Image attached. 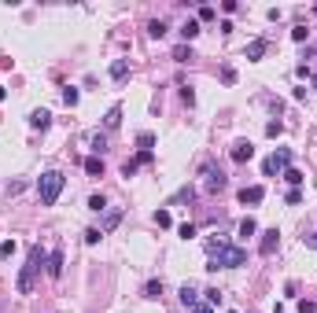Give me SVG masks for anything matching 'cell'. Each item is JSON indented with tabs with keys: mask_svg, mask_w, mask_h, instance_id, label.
<instances>
[{
	"mask_svg": "<svg viewBox=\"0 0 317 313\" xmlns=\"http://www.w3.org/2000/svg\"><path fill=\"white\" fill-rule=\"evenodd\" d=\"M207 269H240L247 265V251L236 247V243H225V239H207Z\"/></svg>",
	"mask_w": 317,
	"mask_h": 313,
	"instance_id": "6da1fadb",
	"label": "cell"
},
{
	"mask_svg": "<svg viewBox=\"0 0 317 313\" xmlns=\"http://www.w3.org/2000/svg\"><path fill=\"white\" fill-rule=\"evenodd\" d=\"M44 265H48V254H44L41 247H30V258H26L22 273H19V280H15L19 295H30V291H34V280H37V273H41Z\"/></svg>",
	"mask_w": 317,
	"mask_h": 313,
	"instance_id": "7a4b0ae2",
	"label": "cell"
},
{
	"mask_svg": "<svg viewBox=\"0 0 317 313\" xmlns=\"http://www.w3.org/2000/svg\"><path fill=\"white\" fill-rule=\"evenodd\" d=\"M63 184H67V177L59 170H44L37 177V199H41V206H56V199L63 196Z\"/></svg>",
	"mask_w": 317,
	"mask_h": 313,
	"instance_id": "3957f363",
	"label": "cell"
},
{
	"mask_svg": "<svg viewBox=\"0 0 317 313\" xmlns=\"http://www.w3.org/2000/svg\"><path fill=\"white\" fill-rule=\"evenodd\" d=\"M288 166H292V148H280L262 162V177H277V173H284Z\"/></svg>",
	"mask_w": 317,
	"mask_h": 313,
	"instance_id": "277c9868",
	"label": "cell"
},
{
	"mask_svg": "<svg viewBox=\"0 0 317 313\" xmlns=\"http://www.w3.org/2000/svg\"><path fill=\"white\" fill-rule=\"evenodd\" d=\"M203 177H207V192H225V188H229V177H225L221 170H218L214 162H207V166H203Z\"/></svg>",
	"mask_w": 317,
	"mask_h": 313,
	"instance_id": "5b68a950",
	"label": "cell"
},
{
	"mask_svg": "<svg viewBox=\"0 0 317 313\" xmlns=\"http://www.w3.org/2000/svg\"><path fill=\"white\" fill-rule=\"evenodd\" d=\"M277 247H280V232H277V229H266V232H262V239H258V254L269 258Z\"/></svg>",
	"mask_w": 317,
	"mask_h": 313,
	"instance_id": "8992f818",
	"label": "cell"
},
{
	"mask_svg": "<svg viewBox=\"0 0 317 313\" xmlns=\"http://www.w3.org/2000/svg\"><path fill=\"white\" fill-rule=\"evenodd\" d=\"M229 155H233V162H251V158H255V144L251 140H236Z\"/></svg>",
	"mask_w": 317,
	"mask_h": 313,
	"instance_id": "52a82bcc",
	"label": "cell"
},
{
	"mask_svg": "<svg viewBox=\"0 0 317 313\" xmlns=\"http://www.w3.org/2000/svg\"><path fill=\"white\" fill-rule=\"evenodd\" d=\"M262 199H266V188H262V184H251V188L240 192V203H243V206H247V203H251V206H258Z\"/></svg>",
	"mask_w": 317,
	"mask_h": 313,
	"instance_id": "ba28073f",
	"label": "cell"
},
{
	"mask_svg": "<svg viewBox=\"0 0 317 313\" xmlns=\"http://www.w3.org/2000/svg\"><path fill=\"white\" fill-rule=\"evenodd\" d=\"M44 269H48L52 280H59V276H63V247H56V251L48 254V265H44Z\"/></svg>",
	"mask_w": 317,
	"mask_h": 313,
	"instance_id": "9c48e42d",
	"label": "cell"
},
{
	"mask_svg": "<svg viewBox=\"0 0 317 313\" xmlns=\"http://www.w3.org/2000/svg\"><path fill=\"white\" fill-rule=\"evenodd\" d=\"M266 48H269V44H266V37H255V41H251L247 48H243V56H247L251 63H258V59L266 56Z\"/></svg>",
	"mask_w": 317,
	"mask_h": 313,
	"instance_id": "30bf717a",
	"label": "cell"
},
{
	"mask_svg": "<svg viewBox=\"0 0 317 313\" xmlns=\"http://www.w3.org/2000/svg\"><path fill=\"white\" fill-rule=\"evenodd\" d=\"M85 173H89V177H103V158L89 155V158H85Z\"/></svg>",
	"mask_w": 317,
	"mask_h": 313,
	"instance_id": "8fae6325",
	"label": "cell"
},
{
	"mask_svg": "<svg viewBox=\"0 0 317 313\" xmlns=\"http://www.w3.org/2000/svg\"><path fill=\"white\" fill-rule=\"evenodd\" d=\"M30 125H34V129H48V125H52V115H48V111H34V115H30Z\"/></svg>",
	"mask_w": 317,
	"mask_h": 313,
	"instance_id": "7c38bea8",
	"label": "cell"
},
{
	"mask_svg": "<svg viewBox=\"0 0 317 313\" xmlns=\"http://www.w3.org/2000/svg\"><path fill=\"white\" fill-rule=\"evenodd\" d=\"M111 78H115V81H125V78H129V63H125V59H115V63H111Z\"/></svg>",
	"mask_w": 317,
	"mask_h": 313,
	"instance_id": "4fadbf2b",
	"label": "cell"
},
{
	"mask_svg": "<svg viewBox=\"0 0 317 313\" xmlns=\"http://www.w3.org/2000/svg\"><path fill=\"white\" fill-rule=\"evenodd\" d=\"M118 125H122V107L115 103V107L107 111V118H103V129H118Z\"/></svg>",
	"mask_w": 317,
	"mask_h": 313,
	"instance_id": "5bb4252c",
	"label": "cell"
},
{
	"mask_svg": "<svg viewBox=\"0 0 317 313\" xmlns=\"http://www.w3.org/2000/svg\"><path fill=\"white\" fill-rule=\"evenodd\" d=\"M196 295H199V291H196L192 284H184V288H181V302H184V306H192V310L199 306V298H196Z\"/></svg>",
	"mask_w": 317,
	"mask_h": 313,
	"instance_id": "9a60e30c",
	"label": "cell"
},
{
	"mask_svg": "<svg viewBox=\"0 0 317 313\" xmlns=\"http://www.w3.org/2000/svg\"><path fill=\"white\" fill-rule=\"evenodd\" d=\"M118 221H122V210H107V214H103V225H100V232H111Z\"/></svg>",
	"mask_w": 317,
	"mask_h": 313,
	"instance_id": "2e32d148",
	"label": "cell"
},
{
	"mask_svg": "<svg viewBox=\"0 0 317 313\" xmlns=\"http://www.w3.org/2000/svg\"><path fill=\"white\" fill-rule=\"evenodd\" d=\"M181 37H184V44L192 41V37H199V22H196V19H188V22L181 26Z\"/></svg>",
	"mask_w": 317,
	"mask_h": 313,
	"instance_id": "e0dca14e",
	"label": "cell"
},
{
	"mask_svg": "<svg viewBox=\"0 0 317 313\" xmlns=\"http://www.w3.org/2000/svg\"><path fill=\"white\" fill-rule=\"evenodd\" d=\"M144 298H162V280H148L144 284Z\"/></svg>",
	"mask_w": 317,
	"mask_h": 313,
	"instance_id": "ac0fdd59",
	"label": "cell"
},
{
	"mask_svg": "<svg viewBox=\"0 0 317 313\" xmlns=\"http://www.w3.org/2000/svg\"><path fill=\"white\" fill-rule=\"evenodd\" d=\"M284 181L292 184V188H299V184H302V170H295V166H288V170H284Z\"/></svg>",
	"mask_w": 317,
	"mask_h": 313,
	"instance_id": "d6986e66",
	"label": "cell"
},
{
	"mask_svg": "<svg viewBox=\"0 0 317 313\" xmlns=\"http://www.w3.org/2000/svg\"><path fill=\"white\" fill-rule=\"evenodd\" d=\"M255 232H258V225H255V217H243V221H240V236H243V239H251Z\"/></svg>",
	"mask_w": 317,
	"mask_h": 313,
	"instance_id": "ffe728a7",
	"label": "cell"
},
{
	"mask_svg": "<svg viewBox=\"0 0 317 313\" xmlns=\"http://www.w3.org/2000/svg\"><path fill=\"white\" fill-rule=\"evenodd\" d=\"M148 33H151V37H162V33H166V22H162V19H151V22H148Z\"/></svg>",
	"mask_w": 317,
	"mask_h": 313,
	"instance_id": "44dd1931",
	"label": "cell"
},
{
	"mask_svg": "<svg viewBox=\"0 0 317 313\" xmlns=\"http://www.w3.org/2000/svg\"><path fill=\"white\" fill-rule=\"evenodd\" d=\"M174 59H177V63H188V59H192V48H188V44H177V48H174Z\"/></svg>",
	"mask_w": 317,
	"mask_h": 313,
	"instance_id": "7402d4cb",
	"label": "cell"
},
{
	"mask_svg": "<svg viewBox=\"0 0 317 313\" xmlns=\"http://www.w3.org/2000/svg\"><path fill=\"white\" fill-rule=\"evenodd\" d=\"M89 210L103 214V210H107V199H103V196H89Z\"/></svg>",
	"mask_w": 317,
	"mask_h": 313,
	"instance_id": "603a6c76",
	"label": "cell"
},
{
	"mask_svg": "<svg viewBox=\"0 0 317 313\" xmlns=\"http://www.w3.org/2000/svg\"><path fill=\"white\" fill-rule=\"evenodd\" d=\"M155 225H158V229H170V225H174L170 210H155Z\"/></svg>",
	"mask_w": 317,
	"mask_h": 313,
	"instance_id": "cb8c5ba5",
	"label": "cell"
},
{
	"mask_svg": "<svg viewBox=\"0 0 317 313\" xmlns=\"http://www.w3.org/2000/svg\"><path fill=\"white\" fill-rule=\"evenodd\" d=\"M192 199H196V188H181L174 199H170V203H192Z\"/></svg>",
	"mask_w": 317,
	"mask_h": 313,
	"instance_id": "d4e9b609",
	"label": "cell"
},
{
	"mask_svg": "<svg viewBox=\"0 0 317 313\" xmlns=\"http://www.w3.org/2000/svg\"><path fill=\"white\" fill-rule=\"evenodd\" d=\"M292 41H299V44H302V41H310V30H306L302 22H299V26H292Z\"/></svg>",
	"mask_w": 317,
	"mask_h": 313,
	"instance_id": "484cf974",
	"label": "cell"
},
{
	"mask_svg": "<svg viewBox=\"0 0 317 313\" xmlns=\"http://www.w3.org/2000/svg\"><path fill=\"white\" fill-rule=\"evenodd\" d=\"M203 295H207V306H221V298H225V295H221L218 288H207Z\"/></svg>",
	"mask_w": 317,
	"mask_h": 313,
	"instance_id": "4316f807",
	"label": "cell"
},
{
	"mask_svg": "<svg viewBox=\"0 0 317 313\" xmlns=\"http://www.w3.org/2000/svg\"><path fill=\"white\" fill-rule=\"evenodd\" d=\"M137 170H140V162H137V158H125V162H122V177H133Z\"/></svg>",
	"mask_w": 317,
	"mask_h": 313,
	"instance_id": "83f0119b",
	"label": "cell"
},
{
	"mask_svg": "<svg viewBox=\"0 0 317 313\" xmlns=\"http://www.w3.org/2000/svg\"><path fill=\"white\" fill-rule=\"evenodd\" d=\"M103 148H107V137H103V133H92V151H96V155H100Z\"/></svg>",
	"mask_w": 317,
	"mask_h": 313,
	"instance_id": "f1b7e54d",
	"label": "cell"
},
{
	"mask_svg": "<svg viewBox=\"0 0 317 313\" xmlns=\"http://www.w3.org/2000/svg\"><path fill=\"white\" fill-rule=\"evenodd\" d=\"M100 239H103L100 229H85V243H89V247H92V243H100Z\"/></svg>",
	"mask_w": 317,
	"mask_h": 313,
	"instance_id": "f546056e",
	"label": "cell"
},
{
	"mask_svg": "<svg viewBox=\"0 0 317 313\" xmlns=\"http://www.w3.org/2000/svg\"><path fill=\"white\" fill-rule=\"evenodd\" d=\"M177 236H181V239H192V236H196V225H192V221H184L181 229H177Z\"/></svg>",
	"mask_w": 317,
	"mask_h": 313,
	"instance_id": "4dcf8cb0",
	"label": "cell"
},
{
	"mask_svg": "<svg viewBox=\"0 0 317 313\" xmlns=\"http://www.w3.org/2000/svg\"><path fill=\"white\" fill-rule=\"evenodd\" d=\"M63 103L74 107V103H78V89H70V85H67V89H63Z\"/></svg>",
	"mask_w": 317,
	"mask_h": 313,
	"instance_id": "1f68e13d",
	"label": "cell"
},
{
	"mask_svg": "<svg viewBox=\"0 0 317 313\" xmlns=\"http://www.w3.org/2000/svg\"><path fill=\"white\" fill-rule=\"evenodd\" d=\"M137 144H140V151H151V144H155V137H151V133H140V137H137Z\"/></svg>",
	"mask_w": 317,
	"mask_h": 313,
	"instance_id": "d6a6232c",
	"label": "cell"
},
{
	"mask_svg": "<svg viewBox=\"0 0 317 313\" xmlns=\"http://www.w3.org/2000/svg\"><path fill=\"white\" fill-rule=\"evenodd\" d=\"M284 203H288V206H299V203H302V192H299V188H292L288 196H284Z\"/></svg>",
	"mask_w": 317,
	"mask_h": 313,
	"instance_id": "836d02e7",
	"label": "cell"
},
{
	"mask_svg": "<svg viewBox=\"0 0 317 313\" xmlns=\"http://www.w3.org/2000/svg\"><path fill=\"white\" fill-rule=\"evenodd\" d=\"M280 133H284V122H269V125H266V137H273V140L280 137Z\"/></svg>",
	"mask_w": 317,
	"mask_h": 313,
	"instance_id": "e575fe53",
	"label": "cell"
},
{
	"mask_svg": "<svg viewBox=\"0 0 317 313\" xmlns=\"http://www.w3.org/2000/svg\"><path fill=\"white\" fill-rule=\"evenodd\" d=\"M15 254V239H4V243H0V258H11Z\"/></svg>",
	"mask_w": 317,
	"mask_h": 313,
	"instance_id": "d590c367",
	"label": "cell"
},
{
	"mask_svg": "<svg viewBox=\"0 0 317 313\" xmlns=\"http://www.w3.org/2000/svg\"><path fill=\"white\" fill-rule=\"evenodd\" d=\"M221 81H225V85L236 81V70H233V66H221Z\"/></svg>",
	"mask_w": 317,
	"mask_h": 313,
	"instance_id": "8d00e7d4",
	"label": "cell"
},
{
	"mask_svg": "<svg viewBox=\"0 0 317 313\" xmlns=\"http://www.w3.org/2000/svg\"><path fill=\"white\" fill-rule=\"evenodd\" d=\"M299 313H317V302H310V298H302V302H299Z\"/></svg>",
	"mask_w": 317,
	"mask_h": 313,
	"instance_id": "74e56055",
	"label": "cell"
},
{
	"mask_svg": "<svg viewBox=\"0 0 317 313\" xmlns=\"http://www.w3.org/2000/svg\"><path fill=\"white\" fill-rule=\"evenodd\" d=\"M214 15H218V11L210 8V4H207V8H199V19H203V22H210V19H214Z\"/></svg>",
	"mask_w": 317,
	"mask_h": 313,
	"instance_id": "f35d334b",
	"label": "cell"
},
{
	"mask_svg": "<svg viewBox=\"0 0 317 313\" xmlns=\"http://www.w3.org/2000/svg\"><path fill=\"white\" fill-rule=\"evenodd\" d=\"M181 99L188 103V107H192V103H196V92H192V89H181Z\"/></svg>",
	"mask_w": 317,
	"mask_h": 313,
	"instance_id": "ab89813d",
	"label": "cell"
},
{
	"mask_svg": "<svg viewBox=\"0 0 317 313\" xmlns=\"http://www.w3.org/2000/svg\"><path fill=\"white\" fill-rule=\"evenodd\" d=\"M192 313H214V306H196Z\"/></svg>",
	"mask_w": 317,
	"mask_h": 313,
	"instance_id": "60d3db41",
	"label": "cell"
},
{
	"mask_svg": "<svg viewBox=\"0 0 317 313\" xmlns=\"http://www.w3.org/2000/svg\"><path fill=\"white\" fill-rule=\"evenodd\" d=\"M306 247H314V251H317V236H306Z\"/></svg>",
	"mask_w": 317,
	"mask_h": 313,
	"instance_id": "b9f144b4",
	"label": "cell"
},
{
	"mask_svg": "<svg viewBox=\"0 0 317 313\" xmlns=\"http://www.w3.org/2000/svg\"><path fill=\"white\" fill-rule=\"evenodd\" d=\"M4 96H8V92H4V89H0V103H4Z\"/></svg>",
	"mask_w": 317,
	"mask_h": 313,
	"instance_id": "7bdbcfd3",
	"label": "cell"
},
{
	"mask_svg": "<svg viewBox=\"0 0 317 313\" xmlns=\"http://www.w3.org/2000/svg\"><path fill=\"white\" fill-rule=\"evenodd\" d=\"M314 11H317V8H314Z\"/></svg>",
	"mask_w": 317,
	"mask_h": 313,
	"instance_id": "ee69618b",
	"label": "cell"
}]
</instances>
